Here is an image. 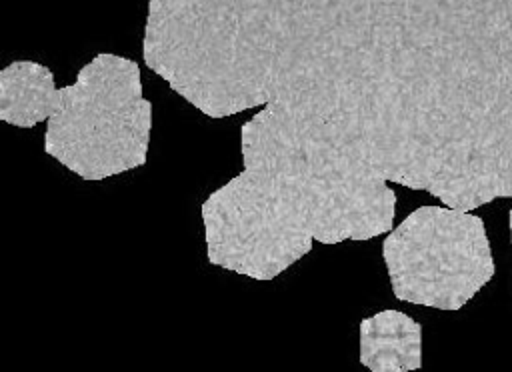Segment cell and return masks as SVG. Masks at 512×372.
Here are the masks:
<instances>
[{
  "mask_svg": "<svg viewBox=\"0 0 512 372\" xmlns=\"http://www.w3.org/2000/svg\"><path fill=\"white\" fill-rule=\"evenodd\" d=\"M244 170L318 242L370 240L392 228L396 194L318 128L266 104L240 130Z\"/></svg>",
  "mask_w": 512,
  "mask_h": 372,
  "instance_id": "1",
  "label": "cell"
},
{
  "mask_svg": "<svg viewBox=\"0 0 512 372\" xmlns=\"http://www.w3.org/2000/svg\"><path fill=\"white\" fill-rule=\"evenodd\" d=\"M512 198V0H460L444 204Z\"/></svg>",
  "mask_w": 512,
  "mask_h": 372,
  "instance_id": "2",
  "label": "cell"
},
{
  "mask_svg": "<svg viewBox=\"0 0 512 372\" xmlns=\"http://www.w3.org/2000/svg\"><path fill=\"white\" fill-rule=\"evenodd\" d=\"M152 104L144 98L140 68L116 54H98L58 88L48 118L44 152L84 180H104L146 162Z\"/></svg>",
  "mask_w": 512,
  "mask_h": 372,
  "instance_id": "3",
  "label": "cell"
},
{
  "mask_svg": "<svg viewBox=\"0 0 512 372\" xmlns=\"http://www.w3.org/2000/svg\"><path fill=\"white\" fill-rule=\"evenodd\" d=\"M382 256L398 300L462 308L494 276V260L482 218L450 206H420L384 244Z\"/></svg>",
  "mask_w": 512,
  "mask_h": 372,
  "instance_id": "4",
  "label": "cell"
},
{
  "mask_svg": "<svg viewBox=\"0 0 512 372\" xmlns=\"http://www.w3.org/2000/svg\"><path fill=\"white\" fill-rule=\"evenodd\" d=\"M202 220L208 262L254 280H272L314 242L246 170L204 200Z\"/></svg>",
  "mask_w": 512,
  "mask_h": 372,
  "instance_id": "5",
  "label": "cell"
},
{
  "mask_svg": "<svg viewBox=\"0 0 512 372\" xmlns=\"http://www.w3.org/2000/svg\"><path fill=\"white\" fill-rule=\"evenodd\" d=\"M360 362L372 372L422 366V328L408 314L382 310L360 322Z\"/></svg>",
  "mask_w": 512,
  "mask_h": 372,
  "instance_id": "6",
  "label": "cell"
},
{
  "mask_svg": "<svg viewBox=\"0 0 512 372\" xmlns=\"http://www.w3.org/2000/svg\"><path fill=\"white\" fill-rule=\"evenodd\" d=\"M58 106L52 72L38 62L18 60L0 70V120L32 128L48 120Z\"/></svg>",
  "mask_w": 512,
  "mask_h": 372,
  "instance_id": "7",
  "label": "cell"
},
{
  "mask_svg": "<svg viewBox=\"0 0 512 372\" xmlns=\"http://www.w3.org/2000/svg\"><path fill=\"white\" fill-rule=\"evenodd\" d=\"M510 234H512V210H510Z\"/></svg>",
  "mask_w": 512,
  "mask_h": 372,
  "instance_id": "8",
  "label": "cell"
}]
</instances>
